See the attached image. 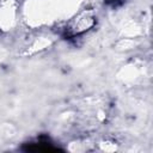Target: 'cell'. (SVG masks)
Returning <instances> with one entry per match:
<instances>
[{"instance_id":"1","label":"cell","mask_w":153,"mask_h":153,"mask_svg":"<svg viewBox=\"0 0 153 153\" xmlns=\"http://www.w3.org/2000/svg\"><path fill=\"white\" fill-rule=\"evenodd\" d=\"M106 2H109V4H112V5H116V4H118V2H121L122 0H105Z\"/></svg>"}]
</instances>
